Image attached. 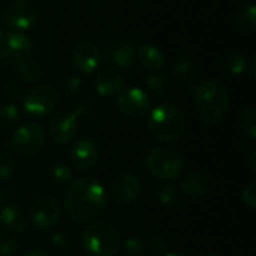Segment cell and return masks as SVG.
<instances>
[{"instance_id":"23","label":"cell","mask_w":256,"mask_h":256,"mask_svg":"<svg viewBox=\"0 0 256 256\" xmlns=\"http://www.w3.org/2000/svg\"><path fill=\"white\" fill-rule=\"evenodd\" d=\"M220 66L225 72H228L231 75H240L242 72H244L248 69V57L243 52L232 51V52H228L222 58Z\"/></svg>"},{"instance_id":"42","label":"cell","mask_w":256,"mask_h":256,"mask_svg":"<svg viewBox=\"0 0 256 256\" xmlns=\"http://www.w3.org/2000/svg\"><path fill=\"white\" fill-rule=\"evenodd\" d=\"M3 200H4V195H3V189H0V206H2V202H3Z\"/></svg>"},{"instance_id":"11","label":"cell","mask_w":256,"mask_h":256,"mask_svg":"<svg viewBox=\"0 0 256 256\" xmlns=\"http://www.w3.org/2000/svg\"><path fill=\"white\" fill-rule=\"evenodd\" d=\"M150 105H152V100H150L148 94L144 90L136 88V87L123 90L118 94V99H117L118 110L124 116L132 117V118L144 117L148 112Z\"/></svg>"},{"instance_id":"21","label":"cell","mask_w":256,"mask_h":256,"mask_svg":"<svg viewBox=\"0 0 256 256\" xmlns=\"http://www.w3.org/2000/svg\"><path fill=\"white\" fill-rule=\"evenodd\" d=\"M232 26L240 33H250L256 27V8L254 3L242 6L232 15Z\"/></svg>"},{"instance_id":"3","label":"cell","mask_w":256,"mask_h":256,"mask_svg":"<svg viewBox=\"0 0 256 256\" xmlns=\"http://www.w3.org/2000/svg\"><path fill=\"white\" fill-rule=\"evenodd\" d=\"M148 132L160 142L180 141L188 129L183 111L174 104H160L152 110L147 122Z\"/></svg>"},{"instance_id":"1","label":"cell","mask_w":256,"mask_h":256,"mask_svg":"<svg viewBox=\"0 0 256 256\" xmlns=\"http://www.w3.org/2000/svg\"><path fill=\"white\" fill-rule=\"evenodd\" d=\"M106 189L94 177H80L68 186L64 210L68 216L78 224H87L99 218L106 208Z\"/></svg>"},{"instance_id":"27","label":"cell","mask_w":256,"mask_h":256,"mask_svg":"<svg viewBox=\"0 0 256 256\" xmlns=\"http://www.w3.org/2000/svg\"><path fill=\"white\" fill-rule=\"evenodd\" d=\"M147 86L154 94L162 98H165L170 92V80L164 74H152L147 78Z\"/></svg>"},{"instance_id":"12","label":"cell","mask_w":256,"mask_h":256,"mask_svg":"<svg viewBox=\"0 0 256 256\" xmlns=\"http://www.w3.org/2000/svg\"><path fill=\"white\" fill-rule=\"evenodd\" d=\"M141 183L140 178L130 172H122L111 182V196L120 206H130L140 196Z\"/></svg>"},{"instance_id":"38","label":"cell","mask_w":256,"mask_h":256,"mask_svg":"<svg viewBox=\"0 0 256 256\" xmlns=\"http://www.w3.org/2000/svg\"><path fill=\"white\" fill-rule=\"evenodd\" d=\"M249 166H250V171L255 172L256 171V152L254 150L249 156Z\"/></svg>"},{"instance_id":"9","label":"cell","mask_w":256,"mask_h":256,"mask_svg":"<svg viewBox=\"0 0 256 256\" xmlns=\"http://www.w3.org/2000/svg\"><path fill=\"white\" fill-rule=\"evenodd\" d=\"M39 15V8L32 0H16L4 9L2 21L18 32L33 27L38 22Z\"/></svg>"},{"instance_id":"40","label":"cell","mask_w":256,"mask_h":256,"mask_svg":"<svg viewBox=\"0 0 256 256\" xmlns=\"http://www.w3.org/2000/svg\"><path fill=\"white\" fill-rule=\"evenodd\" d=\"M255 66H256V58H252L250 64H249V70H250V76L255 78Z\"/></svg>"},{"instance_id":"4","label":"cell","mask_w":256,"mask_h":256,"mask_svg":"<svg viewBox=\"0 0 256 256\" xmlns=\"http://www.w3.org/2000/svg\"><path fill=\"white\" fill-rule=\"evenodd\" d=\"M88 256H116L122 249V236L108 222H90L81 236Z\"/></svg>"},{"instance_id":"10","label":"cell","mask_w":256,"mask_h":256,"mask_svg":"<svg viewBox=\"0 0 256 256\" xmlns=\"http://www.w3.org/2000/svg\"><path fill=\"white\" fill-rule=\"evenodd\" d=\"M60 219V207L54 196L45 194L33 200L30 206V220L38 230H51Z\"/></svg>"},{"instance_id":"34","label":"cell","mask_w":256,"mask_h":256,"mask_svg":"<svg viewBox=\"0 0 256 256\" xmlns=\"http://www.w3.org/2000/svg\"><path fill=\"white\" fill-rule=\"evenodd\" d=\"M148 248L153 255H165L168 249V242L162 234H154L148 240Z\"/></svg>"},{"instance_id":"37","label":"cell","mask_w":256,"mask_h":256,"mask_svg":"<svg viewBox=\"0 0 256 256\" xmlns=\"http://www.w3.org/2000/svg\"><path fill=\"white\" fill-rule=\"evenodd\" d=\"M3 96L9 100H15L21 96V86L15 81H8L3 86Z\"/></svg>"},{"instance_id":"14","label":"cell","mask_w":256,"mask_h":256,"mask_svg":"<svg viewBox=\"0 0 256 256\" xmlns=\"http://www.w3.org/2000/svg\"><path fill=\"white\" fill-rule=\"evenodd\" d=\"M100 58L102 52L99 46L90 40L80 42L72 52V63L82 74H92L93 70H96L100 64Z\"/></svg>"},{"instance_id":"44","label":"cell","mask_w":256,"mask_h":256,"mask_svg":"<svg viewBox=\"0 0 256 256\" xmlns=\"http://www.w3.org/2000/svg\"><path fill=\"white\" fill-rule=\"evenodd\" d=\"M2 39H3V32H2V28H0V42H2Z\"/></svg>"},{"instance_id":"8","label":"cell","mask_w":256,"mask_h":256,"mask_svg":"<svg viewBox=\"0 0 256 256\" xmlns=\"http://www.w3.org/2000/svg\"><path fill=\"white\" fill-rule=\"evenodd\" d=\"M60 102V96L56 88L46 84L33 87L24 98V110L34 117H44L51 114Z\"/></svg>"},{"instance_id":"2","label":"cell","mask_w":256,"mask_h":256,"mask_svg":"<svg viewBox=\"0 0 256 256\" xmlns=\"http://www.w3.org/2000/svg\"><path fill=\"white\" fill-rule=\"evenodd\" d=\"M194 100L200 117L208 124L220 123L230 108L228 88L218 80H206L194 90Z\"/></svg>"},{"instance_id":"18","label":"cell","mask_w":256,"mask_h":256,"mask_svg":"<svg viewBox=\"0 0 256 256\" xmlns=\"http://www.w3.org/2000/svg\"><path fill=\"white\" fill-rule=\"evenodd\" d=\"M106 57L117 66L122 69H128L134 64L135 62V48L132 46V44L124 42V40H114L112 44H110L105 48Z\"/></svg>"},{"instance_id":"36","label":"cell","mask_w":256,"mask_h":256,"mask_svg":"<svg viewBox=\"0 0 256 256\" xmlns=\"http://www.w3.org/2000/svg\"><path fill=\"white\" fill-rule=\"evenodd\" d=\"M51 242L58 249H68L72 244V237L68 231H57L51 236Z\"/></svg>"},{"instance_id":"28","label":"cell","mask_w":256,"mask_h":256,"mask_svg":"<svg viewBox=\"0 0 256 256\" xmlns=\"http://www.w3.org/2000/svg\"><path fill=\"white\" fill-rule=\"evenodd\" d=\"M51 180L57 186H69L72 183V170L66 164H56L51 168Z\"/></svg>"},{"instance_id":"33","label":"cell","mask_w":256,"mask_h":256,"mask_svg":"<svg viewBox=\"0 0 256 256\" xmlns=\"http://www.w3.org/2000/svg\"><path fill=\"white\" fill-rule=\"evenodd\" d=\"M81 88V80L75 75H66L60 82V90L64 96H72Z\"/></svg>"},{"instance_id":"41","label":"cell","mask_w":256,"mask_h":256,"mask_svg":"<svg viewBox=\"0 0 256 256\" xmlns=\"http://www.w3.org/2000/svg\"><path fill=\"white\" fill-rule=\"evenodd\" d=\"M162 256H188V255H184V254H182V252H166L165 255H162Z\"/></svg>"},{"instance_id":"35","label":"cell","mask_w":256,"mask_h":256,"mask_svg":"<svg viewBox=\"0 0 256 256\" xmlns=\"http://www.w3.org/2000/svg\"><path fill=\"white\" fill-rule=\"evenodd\" d=\"M242 200L243 202L250 208H256V180H250L242 190Z\"/></svg>"},{"instance_id":"22","label":"cell","mask_w":256,"mask_h":256,"mask_svg":"<svg viewBox=\"0 0 256 256\" xmlns=\"http://www.w3.org/2000/svg\"><path fill=\"white\" fill-rule=\"evenodd\" d=\"M15 72L20 76V80L24 81V82H27V84L38 82L39 78H40V75H42L40 64L36 60L30 58V57L22 58L21 62H18L15 64Z\"/></svg>"},{"instance_id":"13","label":"cell","mask_w":256,"mask_h":256,"mask_svg":"<svg viewBox=\"0 0 256 256\" xmlns=\"http://www.w3.org/2000/svg\"><path fill=\"white\" fill-rule=\"evenodd\" d=\"M78 114L75 111H60L50 122V136L57 144H66L74 140L78 130Z\"/></svg>"},{"instance_id":"6","label":"cell","mask_w":256,"mask_h":256,"mask_svg":"<svg viewBox=\"0 0 256 256\" xmlns=\"http://www.w3.org/2000/svg\"><path fill=\"white\" fill-rule=\"evenodd\" d=\"M45 142V132L40 124L36 122H27L16 128L14 136L9 142L10 148L24 158L38 154Z\"/></svg>"},{"instance_id":"17","label":"cell","mask_w":256,"mask_h":256,"mask_svg":"<svg viewBox=\"0 0 256 256\" xmlns=\"http://www.w3.org/2000/svg\"><path fill=\"white\" fill-rule=\"evenodd\" d=\"M210 178L202 172H189L180 183L182 192L190 200H201L210 192Z\"/></svg>"},{"instance_id":"7","label":"cell","mask_w":256,"mask_h":256,"mask_svg":"<svg viewBox=\"0 0 256 256\" xmlns=\"http://www.w3.org/2000/svg\"><path fill=\"white\" fill-rule=\"evenodd\" d=\"M33 42L21 32H9L3 34L0 42V64L15 66L22 58L33 54Z\"/></svg>"},{"instance_id":"16","label":"cell","mask_w":256,"mask_h":256,"mask_svg":"<svg viewBox=\"0 0 256 256\" xmlns=\"http://www.w3.org/2000/svg\"><path fill=\"white\" fill-rule=\"evenodd\" d=\"M94 87L96 92L104 98L118 96L124 90V78L116 69H105L98 74Z\"/></svg>"},{"instance_id":"15","label":"cell","mask_w":256,"mask_h":256,"mask_svg":"<svg viewBox=\"0 0 256 256\" xmlns=\"http://www.w3.org/2000/svg\"><path fill=\"white\" fill-rule=\"evenodd\" d=\"M99 158V150L94 141L90 138L78 140L70 148V162L78 171H88L92 170Z\"/></svg>"},{"instance_id":"32","label":"cell","mask_w":256,"mask_h":256,"mask_svg":"<svg viewBox=\"0 0 256 256\" xmlns=\"http://www.w3.org/2000/svg\"><path fill=\"white\" fill-rule=\"evenodd\" d=\"M18 252V242L9 234L0 232V256H12Z\"/></svg>"},{"instance_id":"43","label":"cell","mask_w":256,"mask_h":256,"mask_svg":"<svg viewBox=\"0 0 256 256\" xmlns=\"http://www.w3.org/2000/svg\"><path fill=\"white\" fill-rule=\"evenodd\" d=\"M207 256H224L222 254H218V252H212V254H208Z\"/></svg>"},{"instance_id":"5","label":"cell","mask_w":256,"mask_h":256,"mask_svg":"<svg viewBox=\"0 0 256 256\" xmlns=\"http://www.w3.org/2000/svg\"><path fill=\"white\" fill-rule=\"evenodd\" d=\"M148 172L162 180L178 178L184 170V158L180 152L168 147H156L146 156Z\"/></svg>"},{"instance_id":"20","label":"cell","mask_w":256,"mask_h":256,"mask_svg":"<svg viewBox=\"0 0 256 256\" xmlns=\"http://www.w3.org/2000/svg\"><path fill=\"white\" fill-rule=\"evenodd\" d=\"M0 224L10 232H22L27 228V216L16 206H6L0 210Z\"/></svg>"},{"instance_id":"19","label":"cell","mask_w":256,"mask_h":256,"mask_svg":"<svg viewBox=\"0 0 256 256\" xmlns=\"http://www.w3.org/2000/svg\"><path fill=\"white\" fill-rule=\"evenodd\" d=\"M135 56L138 57V62L141 63L142 68L148 69V70H159L164 68L165 64V54L164 51L153 45V44H146V45H141L138 46Z\"/></svg>"},{"instance_id":"30","label":"cell","mask_w":256,"mask_h":256,"mask_svg":"<svg viewBox=\"0 0 256 256\" xmlns=\"http://www.w3.org/2000/svg\"><path fill=\"white\" fill-rule=\"evenodd\" d=\"M123 256H146V246L138 237L126 238L123 244Z\"/></svg>"},{"instance_id":"24","label":"cell","mask_w":256,"mask_h":256,"mask_svg":"<svg viewBox=\"0 0 256 256\" xmlns=\"http://www.w3.org/2000/svg\"><path fill=\"white\" fill-rule=\"evenodd\" d=\"M240 129L242 132L250 138H256V110L254 106H246L240 112Z\"/></svg>"},{"instance_id":"39","label":"cell","mask_w":256,"mask_h":256,"mask_svg":"<svg viewBox=\"0 0 256 256\" xmlns=\"http://www.w3.org/2000/svg\"><path fill=\"white\" fill-rule=\"evenodd\" d=\"M22 256H50L45 250H40V249H33L27 254H24Z\"/></svg>"},{"instance_id":"29","label":"cell","mask_w":256,"mask_h":256,"mask_svg":"<svg viewBox=\"0 0 256 256\" xmlns=\"http://www.w3.org/2000/svg\"><path fill=\"white\" fill-rule=\"evenodd\" d=\"M158 198H159V202L164 204L165 207H172L178 201V190L174 184L166 183L160 186V189L158 190Z\"/></svg>"},{"instance_id":"26","label":"cell","mask_w":256,"mask_h":256,"mask_svg":"<svg viewBox=\"0 0 256 256\" xmlns=\"http://www.w3.org/2000/svg\"><path fill=\"white\" fill-rule=\"evenodd\" d=\"M174 72L176 75L183 80V81H192L196 75V68H195V63L189 58V57H180L177 62H176V66H174Z\"/></svg>"},{"instance_id":"25","label":"cell","mask_w":256,"mask_h":256,"mask_svg":"<svg viewBox=\"0 0 256 256\" xmlns=\"http://www.w3.org/2000/svg\"><path fill=\"white\" fill-rule=\"evenodd\" d=\"M18 120H20V110L16 105L9 104L0 106V129L8 130L14 128L18 123Z\"/></svg>"},{"instance_id":"31","label":"cell","mask_w":256,"mask_h":256,"mask_svg":"<svg viewBox=\"0 0 256 256\" xmlns=\"http://www.w3.org/2000/svg\"><path fill=\"white\" fill-rule=\"evenodd\" d=\"M16 170V160L9 153L0 154V180L9 178Z\"/></svg>"}]
</instances>
